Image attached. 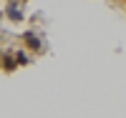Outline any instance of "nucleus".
<instances>
[{
  "mask_svg": "<svg viewBox=\"0 0 126 118\" xmlns=\"http://www.w3.org/2000/svg\"><path fill=\"white\" fill-rule=\"evenodd\" d=\"M23 43H25L30 50H40V48H43V43L35 38V33H30V30H25V33H23Z\"/></svg>",
  "mask_w": 126,
  "mask_h": 118,
  "instance_id": "obj_1",
  "label": "nucleus"
},
{
  "mask_svg": "<svg viewBox=\"0 0 126 118\" xmlns=\"http://www.w3.org/2000/svg\"><path fill=\"white\" fill-rule=\"evenodd\" d=\"M5 13H8V18H10V20H15V23H20V20L25 18V15H23V10H20V8H18L15 3H10V5H8V10H5Z\"/></svg>",
  "mask_w": 126,
  "mask_h": 118,
  "instance_id": "obj_2",
  "label": "nucleus"
},
{
  "mask_svg": "<svg viewBox=\"0 0 126 118\" xmlns=\"http://www.w3.org/2000/svg\"><path fill=\"white\" fill-rule=\"evenodd\" d=\"M15 68H18V63H15V58H13V55H5V58H3V70H8V73H13Z\"/></svg>",
  "mask_w": 126,
  "mask_h": 118,
  "instance_id": "obj_3",
  "label": "nucleus"
},
{
  "mask_svg": "<svg viewBox=\"0 0 126 118\" xmlns=\"http://www.w3.org/2000/svg\"><path fill=\"white\" fill-rule=\"evenodd\" d=\"M13 58H15L18 66H30V55H28V53H23V50H18Z\"/></svg>",
  "mask_w": 126,
  "mask_h": 118,
  "instance_id": "obj_4",
  "label": "nucleus"
}]
</instances>
